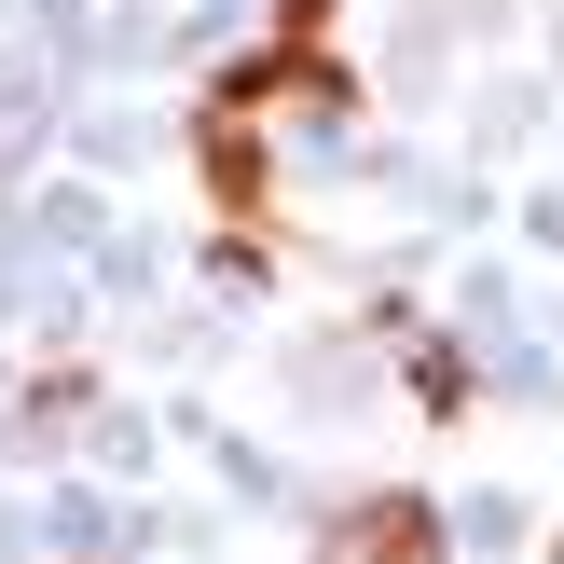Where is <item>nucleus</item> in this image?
Returning <instances> with one entry per match:
<instances>
[{"mask_svg": "<svg viewBox=\"0 0 564 564\" xmlns=\"http://www.w3.org/2000/svg\"><path fill=\"white\" fill-rule=\"evenodd\" d=\"M317 564H441V510L413 482H386V496H345V510L317 523Z\"/></svg>", "mask_w": 564, "mask_h": 564, "instance_id": "obj_1", "label": "nucleus"}]
</instances>
